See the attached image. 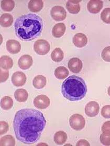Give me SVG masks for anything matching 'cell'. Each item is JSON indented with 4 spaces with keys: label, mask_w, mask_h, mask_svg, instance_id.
<instances>
[{
    "label": "cell",
    "mask_w": 110,
    "mask_h": 146,
    "mask_svg": "<svg viewBox=\"0 0 110 146\" xmlns=\"http://www.w3.org/2000/svg\"><path fill=\"white\" fill-rule=\"evenodd\" d=\"M14 97L18 102H24L28 100V91L24 89H19L15 91Z\"/></svg>",
    "instance_id": "18"
},
{
    "label": "cell",
    "mask_w": 110,
    "mask_h": 146,
    "mask_svg": "<svg viewBox=\"0 0 110 146\" xmlns=\"http://www.w3.org/2000/svg\"><path fill=\"white\" fill-rule=\"evenodd\" d=\"M7 49L11 54H17L21 51V44L16 40H9L7 42Z\"/></svg>",
    "instance_id": "14"
},
{
    "label": "cell",
    "mask_w": 110,
    "mask_h": 146,
    "mask_svg": "<svg viewBox=\"0 0 110 146\" xmlns=\"http://www.w3.org/2000/svg\"><path fill=\"white\" fill-rule=\"evenodd\" d=\"M103 132H110V121L105 122L101 128Z\"/></svg>",
    "instance_id": "34"
},
{
    "label": "cell",
    "mask_w": 110,
    "mask_h": 146,
    "mask_svg": "<svg viewBox=\"0 0 110 146\" xmlns=\"http://www.w3.org/2000/svg\"><path fill=\"white\" fill-rule=\"evenodd\" d=\"M103 2L102 1L91 0L88 3L87 9L90 13L96 14L101 10L103 7Z\"/></svg>",
    "instance_id": "11"
},
{
    "label": "cell",
    "mask_w": 110,
    "mask_h": 146,
    "mask_svg": "<svg viewBox=\"0 0 110 146\" xmlns=\"http://www.w3.org/2000/svg\"><path fill=\"white\" fill-rule=\"evenodd\" d=\"M67 139V135L66 133L63 131H57L55 133L54 137L55 143L58 145H63L66 141Z\"/></svg>",
    "instance_id": "23"
},
{
    "label": "cell",
    "mask_w": 110,
    "mask_h": 146,
    "mask_svg": "<svg viewBox=\"0 0 110 146\" xmlns=\"http://www.w3.org/2000/svg\"><path fill=\"white\" fill-rule=\"evenodd\" d=\"M62 92L63 96L69 101H79L86 96L87 87L82 78L71 76L62 83Z\"/></svg>",
    "instance_id": "3"
},
{
    "label": "cell",
    "mask_w": 110,
    "mask_h": 146,
    "mask_svg": "<svg viewBox=\"0 0 110 146\" xmlns=\"http://www.w3.org/2000/svg\"><path fill=\"white\" fill-rule=\"evenodd\" d=\"M100 141L104 146H110V132H103L100 136Z\"/></svg>",
    "instance_id": "29"
},
{
    "label": "cell",
    "mask_w": 110,
    "mask_h": 146,
    "mask_svg": "<svg viewBox=\"0 0 110 146\" xmlns=\"http://www.w3.org/2000/svg\"><path fill=\"white\" fill-rule=\"evenodd\" d=\"M101 56L104 61L110 62V46H107L103 49L101 53Z\"/></svg>",
    "instance_id": "30"
},
{
    "label": "cell",
    "mask_w": 110,
    "mask_h": 146,
    "mask_svg": "<svg viewBox=\"0 0 110 146\" xmlns=\"http://www.w3.org/2000/svg\"><path fill=\"white\" fill-rule=\"evenodd\" d=\"M64 57V53L60 48H57L53 50L51 53L52 59L56 62H60Z\"/></svg>",
    "instance_id": "24"
},
{
    "label": "cell",
    "mask_w": 110,
    "mask_h": 146,
    "mask_svg": "<svg viewBox=\"0 0 110 146\" xmlns=\"http://www.w3.org/2000/svg\"><path fill=\"white\" fill-rule=\"evenodd\" d=\"M47 82L46 78L42 75H38L35 77L33 81V84L36 89H42L45 87Z\"/></svg>",
    "instance_id": "21"
},
{
    "label": "cell",
    "mask_w": 110,
    "mask_h": 146,
    "mask_svg": "<svg viewBox=\"0 0 110 146\" xmlns=\"http://www.w3.org/2000/svg\"><path fill=\"white\" fill-rule=\"evenodd\" d=\"M52 19L56 21H64L67 17V13L65 9L61 6H55L50 11Z\"/></svg>",
    "instance_id": "6"
},
{
    "label": "cell",
    "mask_w": 110,
    "mask_h": 146,
    "mask_svg": "<svg viewBox=\"0 0 110 146\" xmlns=\"http://www.w3.org/2000/svg\"><path fill=\"white\" fill-rule=\"evenodd\" d=\"M46 124L41 112L33 109H23L16 113L13 126L16 137L25 144H33L40 139Z\"/></svg>",
    "instance_id": "1"
},
{
    "label": "cell",
    "mask_w": 110,
    "mask_h": 146,
    "mask_svg": "<svg viewBox=\"0 0 110 146\" xmlns=\"http://www.w3.org/2000/svg\"><path fill=\"white\" fill-rule=\"evenodd\" d=\"M82 62L79 58H73L70 60L68 66L70 70L74 73H78L82 68Z\"/></svg>",
    "instance_id": "10"
},
{
    "label": "cell",
    "mask_w": 110,
    "mask_h": 146,
    "mask_svg": "<svg viewBox=\"0 0 110 146\" xmlns=\"http://www.w3.org/2000/svg\"><path fill=\"white\" fill-rule=\"evenodd\" d=\"M14 28L18 38L29 41L37 38L41 34L43 23L41 17L36 14H25L16 19Z\"/></svg>",
    "instance_id": "2"
},
{
    "label": "cell",
    "mask_w": 110,
    "mask_h": 146,
    "mask_svg": "<svg viewBox=\"0 0 110 146\" xmlns=\"http://www.w3.org/2000/svg\"><path fill=\"white\" fill-rule=\"evenodd\" d=\"M76 146H89V143H88L86 140H79L78 143H77Z\"/></svg>",
    "instance_id": "35"
},
{
    "label": "cell",
    "mask_w": 110,
    "mask_h": 146,
    "mask_svg": "<svg viewBox=\"0 0 110 146\" xmlns=\"http://www.w3.org/2000/svg\"><path fill=\"white\" fill-rule=\"evenodd\" d=\"M1 125V130H0V135H3L4 134L6 133L9 130V125L7 122L4 121H2L0 122Z\"/></svg>",
    "instance_id": "32"
},
{
    "label": "cell",
    "mask_w": 110,
    "mask_h": 146,
    "mask_svg": "<svg viewBox=\"0 0 110 146\" xmlns=\"http://www.w3.org/2000/svg\"><path fill=\"white\" fill-rule=\"evenodd\" d=\"M107 92H108V94H109V96H110V86L109 87V88H108V90H107Z\"/></svg>",
    "instance_id": "36"
},
{
    "label": "cell",
    "mask_w": 110,
    "mask_h": 146,
    "mask_svg": "<svg viewBox=\"0 0 110 146\" xmlns=\"http://www.w3.org/2000/svg\"><path fill=\"white\" fill-rule=\"evenodd\" d=\"M100 110L99 104L96 101H90L85 107V113L89 117H94L98 115Z\"/></svg>",
    "instance_id": "8"
},
{
    "label": "cell",
    "mask_w": 110,
    "mask_h": 146,
    "mask_svg": "<svg viewBox=\"0 0 110 146\" xmlns=\"http://www.w3.org/2000/svg\"><path fill=\"white\" fill-rule=\"evenodd\" d=\"M26 76L25 73L21 71L14 72L12 76V82L15 87H21L24 86L26 82Z\"/></svg>",
    "instance_id": "9"
},
{
    "label": "cell",
    "mask_w": 110,
    "mask_h": 146,
    "mask_svg": "<svg viewBox=\"0 0 110 146\" xmlns=\"http://www.w3.org/2000/svg\"><path fill=\"white\" fill-rule=\"evenodd\" d=\"M73 43L77 48H83L85 46L88 42L86 35L82 33H78L74 35L73 38Z\"/></svg>",
    "instance_id": "12"
},
{
    "label": "cell",
    "mask_w": 110,
    "mask_h": 146,
    "mask_svg": "<svg viewBox=\"0 0 110 146\" xmlns=\"http://www.w3.org/2000/svg\"><path fill=\"white\" fill-rule=\"evenodd\" d=\"M9 76V72L8 70H4L1 68V82H4L7 81Z\"/></svg>",
    "instance_id": "33"
},
{
    "label": "cell",
    "mask_w": 110,
    "mask_h": 146,
    "mask_svg": "<svg viewBox=\"0 0 110 146\" xmlns=\"http://www.w3.org/2000/svg\"><path fill=\"white\" fill-rule=\"evenodd\" d=\"M66 27L64 23H59L55 25L52 29V35L56 38L62 36L65 33Z\"/></svg>",
    "instance_id": "15"
},
{
    "label": "cell",
    "mask_w": 110,
    "mask_h": 146,
    "mask_svg": "<svg viewBox=\"0 0 110 146\" xmlns=\"http://www.w3.org/2000/svg\"><path fill=\"white\" fill-rule=\"evenodd\" d=\"M69 123L72 129L77 131H80L84 128L86 120L82 115L76 113L70 117Z\"/></svg>",
    "instance_id": "4"
},
{
    "label": "cell",
    "mask_w": 110,
    "mask_h": 146,
    "mask_svg": "<svg viewBox=\"0 0 110 146\" xmlns=\"http://www.w3.org/2000/svg\"><path fill=\"white\" fill-rule=\"evenodd\" d=\"M1 68L4 70L10 69L13 66V61L9 56H3L0 59Z\"/></svg>",
    "instance_id": "19"
},
{
    "label": "cell",
    "mask_w": 110,
    "mask_h": 146,
    "mask_svg": "<svg viewBox=\"0 0 110 146\" xmlns=\"http://www.w3.org/2000/svg\"><path fill=\"white\" fill-rule=\"evenodd\" d=\"M1 6L3 10L10 12L14 9L15 2L12 0H3L1 1Z\"/></svg>",
    "instance_id": "27"
},
{
    "label": "cell",
    "mask_w": 110,
    "mask_h": 146,
    "mask_svg": "<svg viewBox=\"0 0 110 146\" xmlns=\"http://www.w3.org/2000/svg\"><path fill=\"white\" fill-rule=\"evenodd\" d=\"M28 9L33 12H38L43 8L44 3L41 0H31L28 3Z\"/></svg>",
    "instance_id": "17"
},
{
    "label": "cell",
    "mask_w": 110,
    "mask_h": 146,
    "mask_svg": "<svg viewBox=\"0 0 110 146\" xmlns=\"http://www.w3.org/2000/svg\"><path fill=\"white\" fill-rule=\"evenodd\" d=\"M13 23V17L9 13H4L0 18V23L4 28L10 27Z\"/></svg>",
    "instance_id": "20"
},
{
    "label": "cell",
    "mask_w": 110,
    "mask_h": 146,
    "mask_svg": "<svg viewBox=\"0 0 110 146\" xmlns=\"http://www.w3.org/2000/svg\"><path fill=\"white\" fill-rule=\"evenodd\" d=\"M68 70L64 66H59L55 70V76L58 79H64L68 77Z\"/></svg>",
    "instance_id": "22"
},
{
    "label": "cell",
    "mask_w": 110,
    "mask_h": 146,
    "mask_svg": "<svg viewBox=\"0 0 110 146\" xmlns=\"http://www.w3.org/2000/svg\"><path fill=\"white\" fill-rule=\"evenodd\" d=\"M1 146H14L15 145V141L14 137L11 135H7L1 138Z\"/></svg>",
    "instance_id": "26"
},
{
    "label": "cell",
    "mask_w": 110,
    "mask_h": 146,
    "mask_svg": "<svg viewBox=\"0 0 110 146\" xmlns=\"http://www.w3.org/2000/svg\"><path fill=\"white\" fill-rule=\"evenodd\" d=\"M101 19L104 23L110 24V8L107 7L102 11L101 14Z\"/></svg>",
    "instance_id": "28"
},
{
    "label": "cell",
    "mask_w": 110,
    "mask_h": 146,
    "mask_svg": "<svg viewBox=\"0 0 110 146\" xmlns=\"http://www.w3.org/2000/svg\"><path fill=\"white\" fill-rule=\"evenodd\" d=\"M34 50L39 55H45L50 51V44L45 40H38L35 42Z\"/></svg>",
    "instance_id": "5"
},
{
    "label": "cell",
    "mask_w": 110,
    "mask_h": 146,
    "mask_svg": "<svg viewBox=\"0 0 110 146\" xmlns=\"http://www.w3.org/2000/svg\"><path fill=\"white\" fill-rule=\"evenodd\" d=\"M35 107L39 109H45L50 105V99L45 95H39L35 98L34 100Z\"/></svg>",
    "instance_id": "7"
},
{
    "label": "cell",
    "mask_w": 110,
    "mask_h": 146,
    "mask_svg": "<svg viewBox=\"0 0 110 146\" xmlns=\"http://www.w3.org/2000/svg\"><path fill=\"white\" fill-rule=\"evenodd\" d=\"M33 64V59L31 56L28 54H24L20 57L18 61V65L23 70L28 69Z\"/></svg>",
    "instance_id": "13"
},
{
    "label": "cell",
    "mask_w": 110,
    "mask_h": 146,
    "mask_svg": "<svg viewBox=\"0 0 110 146\" xmlns=\"http://www.w3.org/2000/svg\"><path fill=\"white\" fill-rule=\"evenodd\" d=\"M13 106V101L9 96L4 97L1 100V107L3 110H10Z\"/></svg>",
    "instance_id": "25"
},
{
    "label": "cell",
    "mask_w": 110,
    "mask_h": 146,
    "mask_svg": "<svg viewBox=\"0 0 110 146\" xmlns=\"http://www.w3.org/2000/svg\"><path fill=\"white\" fill-rule=\"evenodd\" d=\"M80 2L81 1H68L66 3V8L70 13L77 14L80 11Z\"/></svg>",
    "instance_id": "16"
},
{
    "label": "cell",
    "mask_w": 110,
    "mask_h": 146,
    "mask_svg": "<svg viewBox=\"0 0 110 146\" xmlns=\"http://www.w3.org/2000/svg\"><path fill=\"white\" fill-rule=\"evenodd\" d=\"M102 117L105 119H110V105L104 106L101 111Z\"/></svg>",
    "instance_id": "31"
}]
</instances>
